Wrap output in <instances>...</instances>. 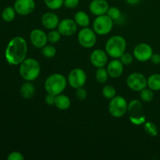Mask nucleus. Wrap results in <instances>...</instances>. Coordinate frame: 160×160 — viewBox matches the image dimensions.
<instances>
[{
    "instance_id": "1",
    "label": "nucleus",
    "mask_w": 160,
    "mask_h": 160,
    "mask_svg": "<svg viewBox=\"0 0 160 160\" xmlns=\"http://www.w3.org/2000/svg\"><path fill=\"white\" fill-rule=\"evenodd\" d=\"M28 53V44L23 38L17 36L11 39L6 46L5 57L9 64L20 65L25 59Z\"/></svg>"
},
{
    "instance_id": "2",
    "label": "nucleus",
    "mask_w": 160,
    "mask_h": 160,
    "mask_svg": "<svg viewBox=\"0 0 160 160\" xmlns=\"http://www.w3.org/2000/svg\"><path fill=\"white\" fill-rule=\"evenodd\" d=\"M20 77L26 81H34L39 77L41 66L34 58H26L19 67Z\"/></svg>"
},
{
    "instance_id": "3",
    "label": "nucleus",
    "mask_w": 160,
    "mask_h": 160,
    "mask_svg": "<svg viewBox=\"0 0 160 160\" xmlns=\"http://www.w3.org/2000/svg\"><path fill=\"white\" fill-rule=\"evenodd\" d=\"M67 78L61 73H52L45 79V89L48 94L57 95L62 93L67 85Z\"/></svg>"
},
{
    "instance_id": "4",
    "label": "nucleus",
    "mask_w": 160,
    "mask_h": 160,
    "mask_svg": "<svg viewBox=\"0 0 160 160\" xmlns=\"http://www.w3.org/2000/svg\"><path fill=\"white\" fill-rule=\"evenodd\" d=\"M105 48V51L108 56L112 59H120V56L126 52L127 42L122 36L114 35L108 39Z\"/></svg>"
},
{
    "instance_id": "5",
    "label": "nucleus",
    "mask_w": 160,
    "mask_h": 160,
    "mask_svg": "<svg viewBox=\"0 0 160 160\" xmlns=\"http://www.w3.org/2000/svg\"><path fill=\"white\" fill-rule=\"evenodd\" d=\"M128 112L130 114V121L136 126L144 125L146 119L143 114V106L139 100H132L128 103Z\"/></svg>"
},
{
    "instance_id": "6",
    "label": "nucleus",
    "mask_w": 160,
    "mask_h": 160,
    "mask_svg": "<svg viewBox=\"0 0 160 160\" xmlns=\"http://www.w3.org/2000/svg\"><path fill=\"white\" fill-rule=\"evenodd\" d=\"M128 103L121 95H116L110 99L109 104V112L114 118H121L128 112Z\"/></svg>"
},
{
    "instance_id": "7",
    "label": "nucleus",
    "mask_w": 160,
    "mask_h": 160,
    "mask_svg": "<svg viewBox=\"0 0 160 160\" xmlns=\"http://www.w3.org/2000/svg\"><path fill=\"white\" fill-rule=\"evenodd\" d=\"M112 27L113 20L106 14L98 16L94 20L93 30L98 35L103 36L109 34L112 31Z\"/></svg>"
},
{
    "instance_id": "8",
    "label": "nucleus",
    "mask_w": 160,
    "mask_h": 160,
    "mask_svg": "<svg viewBox=\"0 0 160 160\" xmlns=\"http://www.w3.org/2000/svg\"><path fill=\"white\" fill-rule=\"evenodd\" d=\"M78 41L80 45L85 48H91L96 44L97 37L96 33L93 29L89 28H82L78 32Z\"/></svg>"
},
{
    "instance_id": "9",
    "label": "nucleus",
    "mask_w": 160,
    "mask_h": 160,
    "mask_svg": "<svg viewBox=\"0 0 160 160\" xmlns=\"http://www.w3.org/2000/svg\"><path fill=\"white\" fill-rule=\"evenodd\" d=\"M67 82L71 88L78 89L84 87L87 82V74L81 68H75L69 73Z\"/></svg>"
},
{
    "instance_id": "10",
    "label": "nucleus",
    "mask_w": 160,
    "mask_h": 160,
    "mask_svg": "<svg viewBox=\"0 0 160 160\" xmlns=\"http://www.w3.org/2000/svg\"><path fill=\"white\" fill-rule=\"evenodd\" d=\"M127 85L134 92H141L144 88L148 87L147 78L142 73L134 72L127 78Z\"/></svg>"
},
{
    "instance_id": "11",
    "label": "nucleus",
    "mask_w": 160,
    "mask_h": 160,
    "mask_svg": "<svg viewBox=\"0 0 160 160\" xmlns=\"http://www.w3.org/2000/svg\"><path fill=\"white\" fill-rule=\"evenodd\" d=\"M153 54V49L150 45L147 43H140L134 47L133 56L138 62H145L151 59Z\"/></svg>"
},
{
    "instance_id": "12",
    "label": "nucleus",
    "mask_w": 160,
    "mask_h": 160,
    "mask_svg": "<svg viewBox=\"0 0 160 160\" xmlns=\"http://www.w3.org/2000/svg\"><path fill=\"white\" fill-rule=\"evenodd\" d=\"M78 27V25L77 24L74 20L67 18L59 21L57 29L60 32V34H62V36L70 37V36L73 35L77 32Z\"/></svg>"
},
{
    "instance_id": "13",
    "label": "nucleus",
    "mask_w": 160,
    "mask_h": 160,
    "mask_svg": "<svg viewBox=\"0 0 160 160\" xmlns=\"http://www.w3.org/2000/svg\"><path fill=\"white\" fill-rule=\"evenodd\" d=\"M35 6L34 0H16L13 8L19 15L27 16L34 10Z\"/></svg>"
},
{
    "instance_id": "14",
    "label": "nucleus",
    "mask_w": 160,
    "mask_h": 160,
    "mask_svg": "<svg viewBox=\"0 0 160 160\" xmlns=\"http://www.w3.org/2000/svg\"><path fill=\"white\" fill-rule=\"evenodd\" d=\"M30 40L35 48H42L48 42V38L45 31L41 29H34L30 34Z\"/></svg>"
},
{
    "instance_id": "15",
    "label": "nucleus",
    "mask_w": 160,
    "mask_h": 160,
    "mask_svg": "<svg viewBox=\"0 0 160 160\" xmlns=\"http://www.w3.org/2000/svg\"><path fill=\"white\" fill-rule=\"evenodd\" d=\"M90 61L96 68L104 67L108 62V54L102 49H95L91 53Z\"/></svg>"
},
{
    "instance_id": "16",
    "label": "nucleus",
    "mask_w": 160,
    "mask_h": 160,
    "mask_svg": "<svg viewBox=\"0 0 160 160\" xmlns=\"http://www.w3.org/2000/svg\"><path fill=\"white\" fill-rule=\"evenodd\" d=\"M109 8V2L106 0H92L89 4V10L96 17L106 14Z\"/></svg>"
},
{
    "instance_id": "17",
    "label": "nucleus",
    "mask_w": 160,
    "mask_h": 160,
    "mask_svg": "<svg viewBox=\"0 0 160 160\" xmlns=\"http://www.w3.org/2000/svg\"><path fill=\"white\" fill-rule=\"evenodd\" d=\"M42 25L48 30L56 29L59 23V17L53 12H47L42 17L41 19Z\"/></svg>"
},
{
    "instance_id": "18",
    "label": "nucleus",
    "mask_w": 160,
    "mask_h": 160,
    "mask_svg": "<svg viewBox=\"0 0 160 160\" xmlns=\"http://www.w3.org/2000/svg\"><path fill=\"white\" fill-rule=\"evenodd\" d=\"M121 61L118 59H113L108 63L107 70L109 77L112 78H118L123 74L124 67Z\"/></svg>"
},
{
    "instance_id": "19",
    "label": "nucleus",
    "mask_w": 160,
    "mask_h": 160,
    "mask_svg": "<svg viewBox=\"0 0 160 160\" xmlns=\"http://www.w3.org/2000/svg\"><path fill=\"white\" fill-rule=\"evenodd\" d=\"M70 105H71V101L67 95L62 93L56 95L54 106L57 109L60 110H67L70 108Z\"/></svg>"
},
{
    "instance_id": "20",
    "label": "nucleus",
    "mask_w": 160,
    "mask_h": 160,
    "mask_svg": "<svg viewBox=\"0 0 160 160\" xmlns=\"http://www.w3.org/2000/svg\"><path fill=\"white\" fill-rule=\"evenodd\" d=\"M34 92H35V88L31 81H27L23 83L20 87V93L25 99H30L32 98L34 95Z\"/></svg>"
},
{
    "instance_id": "21",
    "label": "nucleus",
    "mask_w": 160,
    "mask_h": 160,
    "mask_svg": "<svg viewBox=\"0 0 160 160\" xmlns=\"http://www.w3.org/2000/svg\"><path fill=\"white\" fill-rule=\"evenodd\" d=\"M74 20L78 26L81 28H87L90 24V17L87 12L84 11H78L74 15Z\"/></svg>"
},
{
    "instance_id": "22",
    "label": "nucleus",
    "mask_w": 160,
    "mask_h": 160,
    "mask_svg": "<svg viewBox=\"0 0 160 160\" xmlns=\"http://www.w3.org/2000/svg\"><path fill=\"white\" fill-rule=\"evenodd\" d=\"M147 84L150 89L156 92L160 90V73L152 74L148 78H147Z\"/></svg>"
},
{
    "instance_id": "23",
    "label": "nucleus",
    "mask_w": 160,
    "mask_h": 160,
    "mask_svg": "<svg viewBox=\"0 0 160 160\" xmlns=\"http://www.w3.org/2000/svg\"><path fill=\"white\" fill-rule=\"evenodd\" d=\"M16 13H17V12H16L15 9L13 7L7 6L2 12V18L5 22L9 23V22H12L15 19Z\"/></svg>"
},
{
    "instance_id": "24",
    "label": "nucleus",
    "mask_w": 160,
    "mask_h": 160,
    "mask_svg": "<svg viewBox=\"0 0 160 160\" xmlns=\"http://www.w3.org/2000/svg\"><path fill=\"white\" fill-rule=\"evenodd\" d=\"M109 75L108 71L104 67H100L97 68L96 72H95V79L100 84H104L108 81Z\"/></svg>"
},
{
    "instance_id": "25",
    "label": "nucleus",
    "mask_w": 160,
    "mask_h": 160,
    "mask_svg": "<svg viewBox=\"0 0 160 160\" xmlns=\"http://www.w3.org/2000/svg\"><path fill=\"white\" fill-rule=\"evenodd\" d=\"M102 94L104 98L110 100L117 95V90H116V88L112 85L108 84V85H105L102 88Z\"/></svg>"
},
{
    "instance_id": "26",
    "label": "nucleus",
    "mask_w": 160,
    "mask_h": 160,
    "mask_svg": "<svg viewBox=\"0 0 160 160\" xmlns=\"http://www.w3.org/2000/svg\"><path fill=\"white\" fill-rule=\"evenodd\" d=\"M140 98L141 100L145 102H149L152 101V99L154 98L153 91L150 89L149 88H145L140 92Z\"/></svg>"
},
{
    "instance_id": "27",
    "label": "nucleus",
    "mask_w": 160,
    "mask_h": 160,
    "mask_svg": "<svg viewBox=\"0 0 160 160\" xmlns=\"http://www.w3.org/2000/svg\"><path fill=\"white\" fill-rule=\"evenodd\" d=\"M62 34H60L58 30H50L49 32L47 34V38H48V42L51 44H56L60 41Z\"/></svg>"
},
{
    "instance_id": "28",
    "label": "nucleus",
    "mask_w": 160,
    "mask_h": 160,
    "mask_svg": "<svg viewBox=\"0 0 160 160\" xmlns=\"http://www.w3.org/2000/svg\"><path fill=\"white\" fill-rule=\"evenodd\" d=\"M42 56H45V58L51 59V58H53L56 56V49L53 45H45V46L42 48Z\"/></svg>"
},
{
    "instance_id": "29",
    "label": "nucleus",
    "mask_w": 160,
    "mask_h": 160,
    "mask_svg": "<svg viewBox=\"0 0 160 160\" xmlns=\"http://www.w3.org/2000/svg\"><path fill=\"white\" fill-rule=\"evenodd\" d=\"M44 2L49 9L56 10L63 6L64 0H44Z\"/></svg>"
},
{
    "instance_id": "30",
    "label": "nucleus",
    "mask_w": 160,
    "mask_h": 160,
    "mask_svg": "<svg viewBox=\"0 0 160 160\" xmlns=\"http://www.w3.org/2000/svg\"><path fill=\"white\" fill-rule=\"evenodd\" d=\"M106 15L109 16L112 20H117L121 17V12L119 8L116 7V6H111L108 9Z\"/></svg>"
},
{
    "instance_id": "31",
    "label": "nucleus",
    "mask_w": 160,
    "mask_h": 160,
    "mask_svg": "<svg viewBox=\"0 0 160 160\" xmlns=\"http://www.w3.org/2000/svg\"><path fill=\"white\" fill-rule=\"evenodd\" d=\"M144 128H145V131L148 133L149 135L156 136L158 134V129L157 127L152 123V122H145L144 123Z\"/></svg>"
},
{
    "instance_id": "32",
    "label": "nucleus",
    "mask_w": 160,
    "mask_h": 160,
    "mask_svg": "<svg viewBox=\"0 0 160 160\" xmlns=\"http://www.w3.org/2000/svg\"><path fill=\"white\" fill-rule=\"evenodd\" d=\"M120 60L121 61L122 63L124 66H129L133 62L134 57H133L132 55L130 54L129 52H125L120 57Z\"/></svg>"
},
{
    "instance_id": "33",
    "label": "nucleus",
    "mask_w": 160,
    "mask_h": 160,
    "mask_svg": "<svg viewBox=\"0 0 160 160\" xmlns=\"http://www.w3.org/2000/svg\"><path fill=\"white\" fill-rule=\"evenodd\" d=\"M76 97L79 100H84L88 96L87 90L84 87L76 89Z\"/></svg>"
},
{
    "instance_id": "34",
    "label": "nucleus",
    "mask_w": 160,
    "mask_h": 160,
    "mask_svg": "<svg viewBox=\"0 0 160 160\" xmlns=\"http://www.w3.org/2000/svg\"><path fill=\"white\" fill-rule=\"evenodd\" d=\"M8 160H23L24 159V156H23L21 152L17 151L12 152L9 154L7 157Z\"/></svg>"
},
{
    "instance_id": "35",
    "label": "nucleus",
    "mask_w": 160,
    "mask_h": 160,
    "mask_svg": "<svg viewBox=\"0 0 160 160\" xmlns=\"http://www.w3.org/2000/svg\"><path fill=\"white\" fill-rule=\"evenodd\" d=\"M79 2L80 0H64L63 6L67 9H75Z\"/></svg>"
},
{
    "instance_id": "36",
    "label": "nucleus",
    "mask_w": 160,
    "mask_h": 160,
    "mask_svg": "<svg viewBox=\"0 0 160 160\" xmlns=\"http://www.w3.org/2000/svg\"><path fill=\"white\" fill-rule=\"evenodd\" d=\"M55 98H56V95H51V94L47 93V95L45 96V101L48 106H54L55 104Z\"/></svg>"
},
{
    "instance_id": "37",
    "label": "nucleus",
    "mask_w": 160,
    "mask_h": 160,
    "mask_svg": "<svg viewBox=\"0 0 160 160\" xmlns=\"http://www.w3.org/2000/svg\"><path fill=\"white\" fill-rule=\"evenodd\" d=\"M150 60L155 65H159L160 64V55L157 54V53H153Z\"/></svg>"
},
{
    "instance_id": "38",
    "label": "nucleus",
    "mask_w": 160,
    "mask_h": 160,
    "mask_svg": "<svg viewBox=\"0 0 160 160\" xmlns=\"http://www.w3.org/2000/svg\"><path fill=\"white\" fill-rule=\"evenodd\" d=\"M125 1H126V2L128 3V4L132 5V6H134V5L138 4V3L140 2L142 0H125Z\"/></svg>"
}]
</instances>
